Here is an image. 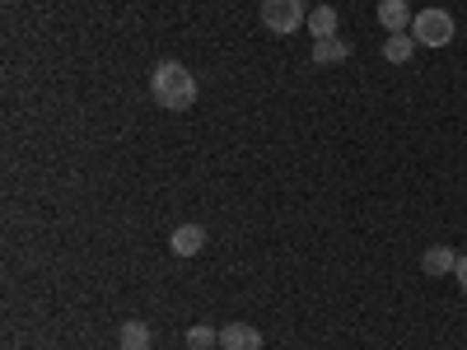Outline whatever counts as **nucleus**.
I'll return each instance as SVG.
<instances>
[{
    "mask_svg": "<svg viewBox=\"0 0 467 350\" xmlns=\"http://www.w3.org/2000/svg\"><path fill=\"white\" fill-rule=\"evenodd\" d=\"M150 94L169 112H187L192 103H197V75H192L182 61H160L154 75H150Z\"/></svg>",
    "mask_w": 467,
    "mask_h": 350,
    "instance_id": "f257e3e1",
    "label": "nucleus"
},
{
    "mask_svg": "<svg viewBox=\"0 0 467 350\" xmlns=\"http://www.w3.org/2000/svg\"><path fill=\"white\" fill-rule=\"evenodd\" d=\"M453 33H458V24H453V15L449 10H420L416 19H411V37H416V47H449L453 43Z\"/></svg>",
    "mask_w": 467,
    "mask_h": 350,
    "instance_id": "f03ea898",
    "label": "nucleus"
},
{
    "mask_svg": "<svg viewBox=\"0 0 467 350\" xmlns=\"http://www.w3.org/2000/svg\"><path fill=\"white\" fill-rule=\"evenodd\" d=\"M257 19H262V28H266V33L285 37V33H295V28H304V24H308V10H304V0H262Z\"/></svg>",
    "mask_w": 467,
    "mask_h": 350,
    "instance_id": "7ed1b4c3",
    "label": "nucleus"
},
{
    "mask_svg": "<svg viewBox=\"0 0 467 350\" xmlns=\"http://www.w3.org/2000/svg\"><path fill=\"white\" fill-rule=\"evenodd\" d=\"M206 224H178L173 233H169V252H178V257H197V252H206Z\"/></svg>",
    "mask_w": 467,
    "mask_h": 350,
    "instance_id": "20e7f679",
    "label": "nucleus"
},
{
    "mask_svg": "<svg viewBox=\"0 0 467 350\" xmlns=\"http://www.w3.org/2000/svg\"><path fill=\"white\" fill-rule=\"evenodd\" d=\"M220 350H262V332L253 323H224L220 327Z\"/></svg>",
    "mask_w": 467,
    "mask_h": 350,
    "instance_id": "39448f33",
    "label": "nucleus"
},
{
    "mask_svg": "<svg viewBox=\"0 0 467 350\" xmlns=\"http://www.w3.org/2000/svg\"><path fill=\"white\" fill-rule=\"evenodd\" d=\"M453 266H458V252L449 243H431L420 252V271H425V276H453Z\"/></svg>",
    "mask_w": 467,
    "mask_h": 350,
    "instance_id": "423d86ee",
    "label": "nucleus"
},
{
    "mask_svg": "<svg viewBox=\"0 0 467 350\" xmlns=\"http://www.w3.org/2000/svg\"><path fill=\"white\" fill-rule=\"evenodd\" d=\"M411 5H407V0H379V24L388 28V33H407L411 28Z\"/></svg>",
    "mask_w": 467,
    "mask_h": 350,
    "instance_id": "0eeeda50",
    "label": "nucleus"
},
{
    "mask_svg": "<svg viewBox=\"0 0 467 350\" xmlns=\"http://www.w3.org/2000/svg\"><path fill=\"white\" fill-rule=\"evenodd\" d=\"M350 61V43L337 33V37H323V43H314V66H341Z\"/></svg>",
    "mask_w": 467,
    "mask_h": 350,
    "instance_id": "6e6552de",
    "label": "nucleus"
},
{
    "mask_svg": "<svg viewBox=\"0 0 467 350\" xmlns=\"http://www.w3.org/2000/svg\"><path fill=\"white\" fill-rule=\"evenodd\" d=\"M411 52H416V37H411V33H388V37H383V61L407 66Z\"/></svg>",
    "mask_w": 467,
    "mask_h": 350,
    "instance_id": "1a4fd4ad",
    "label": "nucleus"
},
{
    "mask_svg": "<svg viewBox=\"0 0 467 350\" xmlns=\"http://www.w3.org/2000/svg\"><path fill=\"white\" fill-rule=\"evenodd\" d=\"M337 10L332 5H314L308 10V33H314V43H323V37H337Z\"/></svg>",
    "mask_w": 467,
    "mask_h": 350,
    "instance_id": "9d476101",
    "label": "nucleus"
},
{
    "mask_svg": "<svg viewBox=\"0 0 467 350\" xmlns=\"http://www.w3.org/2000/svg\"><path fill=\"white\" fill-rule=\"evenodd\" d=\"M150 345H154V332H150V323H140V318L122 323V350H150Z\"/></svg>",
    "mask_w": 467,
    "mask_h": 350,
    "instance_id": "9b49d317",
    "label": "nucleus"
},
{
    "mask_svg": "<svg viewBox=\"0 0 467 350\" xmlns=\"http://www.w3.org/2000/svg\"><path fill=\"white\" fill-rule=\"evenodd\" d=\"M187 345L192 350H211V345H220V332L211 323H197V327H187Z\"/></svg>",
    "mask_w": 467,
    "mask_h": 350,
    "instance_id": "f8f14e48",
    "label": "nucleus"
},
{
    "mask_svg": "<svg viewBox=\"0 0 467 350\" xmlns=\"http://www.w3.org/2000/svg\"><path fill=\"white\" fill-rule=\"evenodd\" d=\"M453 281H458V290L467 294V252H458V266H453Z\"/></svg>",
    "mask_w": 467,
    "mask_h": 350,
    "instance_id": "ddd939ff",
    "label": "nucleus"
}]
</instances>
